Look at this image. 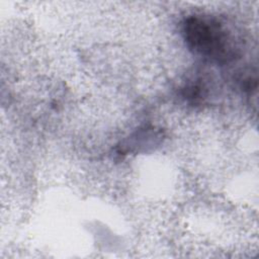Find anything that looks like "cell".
Returning a JSON list of instances; mask_svg holds the SVG:
<instances>
[{"label": "cell", "instance_id": "6da1fadb", "mask_svg": "<svg viewBox=\"0 0 259 259\" xmlns=\"http://www.w3.org/2000/svg\"><path fill=\"white\" fill-rule=\"evenodd\" d=\"M187 48L195 55L218 64H227L239 54V44L232 28L220 17L190 14L181 24Z\"/></svg>", "mask_w": 259, "mask_h": 259}, {"label": "cell", "instance_id": "7a4b0ae2", "mask_svg": "<svg viewBox=\"0 0 259 259\" xmlns=\"http://www.w3.org/2000/svg\"><path fill=\"white\" fill-rule=\"evenodd\" d=\"M182 97L191 105H199L203 102L206 92L205 88L197 82H192L186 84L181 90Z\"/></svg>", "mask_w": 259, "mask_h": 259}]
</instances>
